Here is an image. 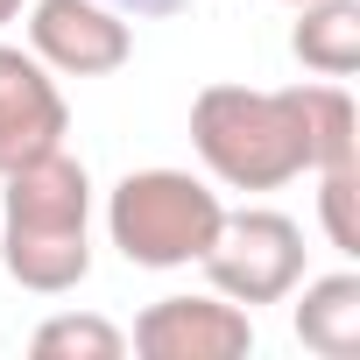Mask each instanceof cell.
Listing matches in <instances>:
<instances>
[{
  "label": "cell",
  "instance_id": "obj_1",
  "mask_svg": "<svg viewBox=\"0 0 360 360\" xmlns=\"http://www.w3.org/2000/svg\"><path fill=\"white\" fill-rule=\"evenodd\" d=\"M0 269L36 297L92 276V169L71 148H43L0 176Z\"/></svg>",
  "mask_w": 360,
  "mask_h": 360
},
{
  "label": "cell",
  "instance_id": "obj_9",
  "mask_svg": "<svg viewBox=\"0 0 360 360\" xmlns=\"http://www.w3.org/2000/svg\"><path fill=\"white\" fill-rule=\"evenodd\" d=\"M290 57L311 78H353L360 71V0H304L290 29Z\"/></svg>",
  "mask_w": 360,
  "mask_h": 360
},
{
  "label": "cell",
  "instance_id": "obj_8",
  "mask_svg": "<svg viewBox=\"0 0 360 360\" xmlns=\"http://www.w3.org/2000/svg\"><path fill=\"white\" fill-rule=\"evenodd\" d=\"M297 346L318 360H353L360 353V269H332V276H304L297 290Z\"/></svg>",
  "mask_w": 360,
  "mask_h": 360
},
{
  "label": "cell",
  "instance_id": "obj_6",
  "mask_svg": "<svg viewBox=\"0 0 360 360\" xmlns=\"http://www.w3.org/2000/svg\"><path fill=\"white\" fill-rule=\"evenodd\" d=\"M29 57L57 78H113L134 57V29L113 0H29Z\"/></svg>",
  "mask_w": 360,
  "mask_h": 360
},
{
  "label": "cell",
  "instance_id": "obj_11",
  "mask_svg": "<svg viewBox=\"0 0 360 360\" xmlns=\"http://www.w3.org/2000/svg\"><path fill=\"white\" fill-rule=\"evenodd\" d=\"M29 353L36 360H120L127 353V332L113 318H99V311H57V318L36 325Z\"/></svg>",
  "mask_w": 360,
  "mask_h": 360
},
{
  "label": "cell",
  "instance_id": "obj_15",
  "mask_svg": "<svg viewBox=\"0 0 360 360\" xmlns=\"http://www.w3.org/2000/svg\"><path fill=\"white\" fill-rule=\"evenodd\" d=\"M283 8H304V0H283Z\"/></svg>",
  "mask_w": 360,
  "mask_h": 360
},
{
  "label": "cell",
  "instance_id": "obj_7",
  "mask_svg": "<svg viewBox=\"0 0 360 360\" xmlns=\"http://www.w3.org/2000/svg\"><path fill=\"white\" fill-rule=\"evenodd\" d=\"M64 134H71V106H64L57 71L15 43H0V176L36 162L43 148H64Z\"/></svg>",
  "mask_w": 360,
  "mask_h": 360
},
{
  "label": "cell",
  "instance_id": "obj_10",
  "mask_svg": "<svg viewBox=\"0 0 360 360\" xmlns=\"http://www.w3.org/2000/svg\"><path fill=\"white\" fill-rule=\"evenodd\" d=\"M304 127H311V169L360 162V106H353L346 78H311L304 85Z\"/></svg>",
  "mask_w": 360,
  "mask_h": 360
},
{
  "label": "cell",
  "instance_id": "obj_13",
  "mask_svg": "<svg viewBox=\"0 0 360 360\" xmlns=\"http://www.w3.org/2000/svg\"><path fill=\"white\" fill-rule=\"evenodd\" d=\"M113 8H127V15H176V8H191V0H113Z\"/></svg>",
  "mask_w": 360,
  "mask_h": 360
},
{
  "label": "cell",
  "instance_id": "obj_3",
  "mask_svg": "<svg viewBox=\"0 0 360 360\" xmlns=\"http://www.w3.org/2000/svg\"><path fill=\"white\" fill-rule=\"evenodd\" d=\"M226 219V198L191 169H127L106 191V240L134 269H191Z\"/></svg>",
  "mask_w": 360,
  "mask_h": 360
},
{
  "label": "cell",
  "instance_id": "obj_5",
  "mask_svg": "<svg viewBox=\"0 0 360 360\" xmlns=\"http://www.w3.org/2000/svg\"><path fill=\"white\" fill-rule=\"evenodd\" d=\"M127 346L141 360H240L255 353V311H240L219 290H191V297H155Z\"/></svg>",
  "mask_w": 360,
  "mask_h": 360
},
{
  "label": "cell",
  "instance_id": "obj_4",
  "mask_svg": "<svg viewBox=\"0 0 360 360\" xmlns=\"http://www.w3.org/2000/svg\"><path fill=\"white\" fill-rule=\"evenodd\" d=\"M304 226L290 219V212H276V205H240V212H226L219 219V233H212V248L198 255V269H205V283L219 290V297H233L240 311H255V304H283L297 283H304Z\"/></svg>",
  "mask_w": 360,
  "mask_h": 360
},
{
  "label": "cell",
  "instance_id": "obj_14",
  "mask_svg": "<svg viewBox=\"0 0 360 360\" xmlns=\"http://www.w3.org/2000/svg\"><path fill=\"white\" fill-rule=\"evenodd\" d=\"M22 8H29V0H0V29H8V22H22Z\"/></svg>",
  "mask_w": 360,
  "mask_h": 360
},
{
  "label": "cell",
  "instance_id": "obj_2",
  "mask_svg": "<svg viewBox=\"0 0 360 360\" xmlns=\"http://www.w3.org/2000/svg\"><path fill=\"white\" fill-rule=\"evenodd\" d=\"M191 148L212 184L226 191H283L311 176V127H304V85H205L191 99Z\"/></svg>",
  "mask_w": 360,
  "mask_h": 360
},
{
  "label": "cell",
  "instance_id": "obj_12",
  "mask_svg": "<svg viewBox=\"0 0 360 360\" xmlns=\"http://www.w3.org/2000/svg\"><path fill=\"white\" fill-rule=\"evenodd\" d=\"M318 176V226L332 240V255L360 262V162L346 169H311Z\"/></svg>",
  "mask_w": 360,
  "mask_h": 360
}]
</instances>
